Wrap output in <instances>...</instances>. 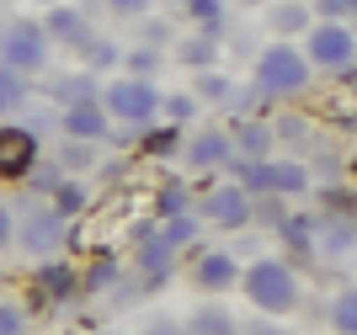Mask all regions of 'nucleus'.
Segmentation results:
<instances>
[{"mask_svg":"<svg viewBox=\"0 0 357 335\" xmlns=\"http://www.w3.org/2000/svg\"><path fill=\"white\" fill-rule=\"evenodd\" d=\"M331 325H336V335H357V288H347L342 298H336V309H331Z\"/></svg>","mask_w":357,"mask_h":335,"instance_id":"b1692460","label":"nucleus"},{"mask_svg":"<svg viewBox=\"0 0 357 335\" xmlns=\"http://www.w3.org/2000/svg\"><path fill=\"white\" fill-rule=\"evenodd\" d=\"M176 144H181V128H160V133H149V139H144L149 155H171Z\"/></svg>","mask_w":357,"mask_h":335,"instance_id":"c756f323","label":"nucleus"},{"mask_svg":"<svg viewBox=\"0 0 357 335\" xmlns=\"http://www.w3.org/2000/svg\"><path fill=\"white\" fill-rule=\"evenodd\" d=\"M314 11H320V22H347V16H357V0H314Z\"/></svg>","mask_w":357,"mask_h":335,"instance_id":"bb28decb","label":"nucleus"},{"mask_svg":"<svg viewBox=\"0 0 357 335\" xmlns=\"http://www.w3.org/2000/svg\"><path fill=\"white\" fill-rule=\"evenodd\" d=\"M80 54H86L91 64H96V70H102V64H118V59H123V54H118V43H112V38H91V43L80 48Z\"/></svg>","mask_w":357,"mask_h":335,"instance_id":"393cba45","label":"nucleus"},{"mask_svg":"<svg viewBox=\"0 0 357 335\" xmlns=\"http://www.w3.org/2000/svg\"><path fill=\"white\" fill-rule=\"evenodd\" d=\"M235 160V144H229V133L224 128H197L187 139V165L192 171H219V165Z\"/></svg>","mask_w":357,"mask_h":335,"instance_id":"9b49d317","label":"nucleus"},{"mask_svg":"<svg viewBox=\"0 0 357 335\" xmlns=\"http://www.w3.org/2000/svg\"><path fill=\"white\" fill-rule=\"evenodd\" d=\"M235 187L240 192H267V160H235Z\"/></svg>","mask_w":357,"mask_h":335,"instance_id":"4be33fe9","label":"nucleus"},{"mask_svg":"<svg viewBox=\"0 0 357 335\" xmlns=\"http://www.w3.org/2000/svg\"><path fill=\"white\" fill-rule=\"evenodd\" d=\"M240 288H245V298H251L261 314H288V309H298V277H294V266L278 261V256L251 261L240 272Z\"/></svg>","mask_w":357,"mask_h":335,"instance_id":"f257e3e1","label":"nucleus"},{"mask_svg":"<svg viewBox=\"0 0 357 335\" xmlns=\"http://www.w3.org/2000/svg\"><path fill=\"white\" fill-rule=\"evenodd\" d=\"M181 335H240V325H235V314H229L224 304H203V309L187 314Z\"/></svg>","mask_w":357,"mask_h":335,"instance_id":"2eb2a0df","label":"nucleus"},{"mask_svg":"<svg viewBox=\"0 0 357 335\" xmlns=\"http://www.w3.org/2000/svg\"><path fill=\"white\" fill-rule=\"evenodd\" d=\"M11 240H16V213H11V208H0V250L11 245Z\"/></svg>","mask_w":357,"mask_h":335,"instance_id":"c9c22d12","label":"nucleus"},{"mask_svg":"<svg viewBox=\"0 0 357 335\" xmlns=\"http://www.w3.org/2000/svg\"><path fill=\"white\" fill-rule=\"evenodd\" d=\"M64 240H70V219H59L54 208H38V213H27V219H16V240L11 245H22L27 256H38V261H54L64 250Z\"/></svg>","mask_w":357,"mask_h":335,"instance_id":"423d86ee","label":"nucleus"},{"mask_svg":"<svg viewBox=\"0 0 357 335\" xmlns=\"http://www.w3.org/2000/svg\"><path fill=\"white\" fill-rule=\"evenodd\" d=\"M310 86V59L298 54L294 43H272L267 54L256 59V91L261 96H294Z\"/></svg>","mask_w":357,"mask_h":335,"instance_id":"7ed1b4c3","label":"nucleus"},{"mask_svg":"<svg viewBox=\"0 0 357 335\" xmlns=\"http://www.w3.org/2000/svg\"><path fill=\"white\" fill-rule=\"evenodd\" d=\"M240 282V261L229 250H203L192 261V288L197 293H229Z\"/></svg>","mask_w":357,"mask_h":335,"instance_id":"1a4fd4ad","label":"nucleus"},{"mask_svg":"<svg viewBox=\"0 0 357 335\" xmlns=\"http://www.w3.org/2000/svg\"><path fill=\"white\" fill-rule=\"evenodd\" d=\"M197 96H203V102H229L235 91H229L224 75H203V80H197Z\"/></svg>","mask_w":357,"mask_h":335,"instance_id":"a878e982","label":"nucleus"},{"mask_svg":"<svg viewBox=\"0 0 357 335\" xmlns=\"http://www.w3.org/2000/svg\"><path fill=\"white\" fill-rule=\"evenodd\" d=\"M48 96H54V107H80V102H96L102 91H96V75L75 70V75H59V80H48Z\"/></svg>","mask_w":357,"mask_h":335,"instance_id":"4468645a","label":"nucleus"},{"mask_svg":"<svg viewBox=\"0 0 357 335\" xmlns=\"http://www.w3.org/2000/svg\"><path fill=\"white\" fill-rule=\"evenodd\" d=\"M27 96H32V80H27V75H16V70H6V64H0V123L22 112V102H27Z\"/></svg>","mask_w":357,"mask_h":335,"instance_id":"f3484780","label":"nucleus"},{"mask_svg":"<svg viewBox=\"0 0 357 335\" xmlns=\"http://www.w3.org/2000/svg\"><path fill=\"white\" fill-rule=\"evenodd\" d=\"M160 112H171L176 123H187V117L197 112V102H192V96H171V102H160Z\"/></svg>","mask_w":357,"mask_h":335,"instance_id":"473e14b6","label":"nucleus"},{"mask_svg":"<svg viewBox=\"0 0 357 335\" xmlns=\"http://www.w3.org/2000/svg\"><path fill=\"white\" fill-rule=\"evenodd\" d=\"M160 86L155 80H139V75H128V80H112V86L102 91V107L107 117H123V123H134V128H149L155 117H160Z\"/></svg>","mask_w":357,"mask_h":335,"instance_id":"20e7f679","label":"nucleus"},{"mask_svg":"<svg viewBox=\"0 0 357 335\" xmlns=\"http://www.w3.org/2000/svg\"><path fill=\"white\" fill-rule=\"evenodd\" d=\"M298 54L310 59L314 70H347L357 59V32L347 22H310V38Z\"/></svg>","mask_w":357,"mask_h":335,"instance_id":"39448f33","label":"nucleus"},{"mask_svg":"<svg viewBox=\"0 0 357 335\" xmlns=\"http://www.w3.org/2000/svg\"><path fill=\"white\" fill-rule=\"evenodd\" d=\"M181 64H192V70H213V64H219V43H213L208 32L187 38V43H181Z\"/></svg>","mask_w":357,"mask_h":335,"instance_id":"aec40b11","label":"nucleus"},{"mask_svg":"<svg viewBox=\"0 0 357 335\" xmlns=\"http://www.w3.org/2000/svg\"><path fill=\"white\" fill-rule=\"evenodd\" d=\"M240 335H288V330H278V325H251V330H240Z\"/></svg>","mask_w":357,"mask_h":335,"instance_id":"e433bc0d","label":"nucleus"},{"mask_svg":"<svg viewBox=\"0 0 357 335\" xmlns=\"http://www.w3.org/2000/svg\"><path fill=\"white\" fill-rule=\"evenodd\" d=\"M267 192L272 197H298V192H310V171L294 160H267Z\"/></svg>","mask_w":357,"mask_h":335,"instance_id":"dca6fc26","label":"nucleus"},{"mask_svg":"<svg viewBox=\"0 0 357 335\" xmlns=\"http://www.w3.org/2000/svg\"><path fill=\"white\" fill-rule=\"evenodd\" d=\"M43 6H59V0H43Z\"/></svg>","mask_w":357,"mask_h":335,"instance_id":"58836bf2","label":"nucleus"},{"mask_svg":"<svg viewBox=\"0 0 357 335\" xmlns=\"http://www.w3.org/2000/svg\"><path fill=\"white\" fill-rule=\"evenodd\" d=\"M155 64H160V59L149 54V48H134V54H128V70H134L139 80H149V75H155Z\"/></svg>","mask_w":357,"mask_h":335,"instance_id":"7c9ffc66","label":"nucleus"},{"mask_svg":"<svg viewBox=\"0 0 357 335\" xmlns=\"http://www.w3.org/2000/svg\"><path fill=\"white\" fill-rule=\"evenodd\" d=\"M107 6H112L118 16H144L149 6H155V0H107Z\"/></svg>","mask_w":357,"mask_h":335,"instance_id":"f704fd0d","label":"nucleus"},{"mask_svg":"<svg viewBox=\"0 0 357 335\" xmlns=\"http://www.w3.org/2000/svg\"><path fill=\"white\" fill-rule=\"evenodd\" d=\"M203 213H208L219 229H245L251 213H256V203H251V192H240V187H219V192H208Z\"/></svg>","mask_w":357,"mask_h":335,"instance_id":"f8f14e48","label":"nucleus"},{"mask_svg":"<svg viewBox=\"0 0 357 335\" xmlns=\"http://www.w3.org/2000/svg\"><path fill=\"white\" fill-rule=\"evenodd\" d=\"M155 213H160V219H176V213H187V181H165L160 197H155Z\"/></svg>","mask_w":357,"mask_h":335,"instance_id":"5701e85b","label":"nucleus"},{"mask_svg":"<svg viewBox=\"0 0 357 335\" xmlns=\"http://www.w3.org/2000/svg\"><path fill=\"white\" fill-rule=\"evenodd\" d=\"M107 282H118V261H96V266H91L86 288H107Z\"/></svg>","mask_w":357,"mask_h":335,"instance_id":"2f4dec72","label":"nucleus"},{"mask_svg":"<svg viewBox=\"0 0 357 335\" xmlns=\"http://www.w3.org/2000/svg\"><path fill=\"white\" fill-rule=\"evenodd\" d=\"M38 293H43L48 304H75V293H80V277H75V266L64 261H38Z\"/></svg>","mask_w":357,"mask_h":335,"instance_id":"ddd939ff","label":"nucleus"},{"mask_svg":"<svg viewBox=\"0 0 357 335\" xmlns=\"http://www.w3.org/2000/svg\"><path fill=\"white\" fill-rule=\"evenodd\" d=\"M59 133L64 139H80V144H91V139H107V107L102 96L96 102H80V107H59Z\"/></svg>","mask_w":357,"mask_h":335,"instance_id":"9d476101","label":"nucleus"},{"mask_svg":"<svg viewBox=\"0 0 357 335\" xmlns=\"http://www.w3.org/2000/svg\"><path fill=\"white\" fill-rule=\"evenodd\" d=\"M38 171V133L22 123H0V181H32Z\"/></svg>","mask_w":357,"mask_h":335,"instance_id":"0eeeda50","label":"nucleus"},{"mask_svg":"<svg viewBox=\"0 0 357 335\" xmlns=\"http://www.w3.org/2000/svg\"><path fill=\"white\" fill-rule=\"evenodd\" d=\"M229 144H235L245 160H261L272 149V123H240V128L229 133Z\"/></svg>","mask_w":357,"mask_h":335,"instance_id":"a211bd4d","label":"nucleus"},{"mask_svg":"<svg viewBox=\"0 0 357 335\" xmlns=\"http://www.w3.org/2000/svg\"><path fill=\"white\" fill-rule=\"evenodd\" d=\"M187 16H197V22H219V0H187Z\"/></svg>","mask_w":357,"mask_h":335,"instance_id":"72a5a7b5","label":"nucleus"},{"mask_svg":"<svg viewBox=\"0 0 357 335\" xmlns=\"http://www.w3.org/2000/svg\"><path fill=\"white\" fill-rule=\"evenodd\" d=\"M43 32H48V43H59V48H86L96 32H91L86 11L75 6V0H59V6H48L43 16Z\"/></svg>","mask_w":357,"mask_h":335,"instance_id":"6e6552de","label":"nucleus"},{"mask_svg":"<svg viewBox=\"0 0 357 335\" xmlns=\"http://www.w3.org/2000/svg\"><path fill=\"white\" fill-rule=\"evenodd\" d=\"M272 27L278 32H304L310 27V6H304V0H283V6L272 11Z\"/></svg>","mask_w":357,"mask_h":335,"instance_id":"412c9836","label":"nucleus"},{"mask_svg":"<svg viewBox=\"0 0 357 335\" xmlns=\"http://www.w3.org/2000/svg\"><path fill=\"white\" fill-rule=\"evenodd\" d=\"M0 64L16 75H38L48 64V32L43 22H32V16H16V22H6L0 27Z\"/></svg>","mask_w":357,"mask_h":335,"instance_id":"f03ea898","label":"nucleus"},{"mask_svg":"<svg viewBox=\"0 0 357 335\" xmlns=\"http://www.w3.org/2000/svg\"><path fill=\"white\" fill-rule=\"evenodd\" d=\"M22 330H27V314H22L16 304H6V298H0V335H22Z\"/></svg>","mask_w":357,"mask_h":335,"instance_id":"cd10ccee","label":"nucleus"},{"mask_svg":"<svg viewBox=\"0 0 357 335\" xmlns=\"http://www.w3.org/2000/svg\"><path fill=\"white\" fill-rule=\"evenodd\" d=\"M86 203H91V192L80 187V181H59V187H54V213H59V219H75V213H86Z\"/></svg>","mask_w":357,"mask_h":335,"instance_id":"6ab92c4d","label":"nucleus"},{"mask_svg":"<svg viewBox=\"0 0 357 335\" xmlns=\"http://www.w3.org/2000/svg\"><path fill=\"white\" fill-rule=\"evenodd\" d=\"M149 335H181V325H149Z\"/></svg>","mask_w":357,"mask_h":335,"instance_id":"4c0bfd02","label":"nucleus"},{"mask_svg":"<svg viewBox=\"0 0 357 335\" xmlns=\"http://www.w3.org/2000/svg\"><path fill=\"white\" fill-rule=\"evenodd\" d=\"M192 234H197V224L192 219H165V240H171V245H192Z\"/></svg>","mask_w":357,"mask_h":335,"instance_id":"c85d7f7f","label":"nucleus"}]
</instances>
